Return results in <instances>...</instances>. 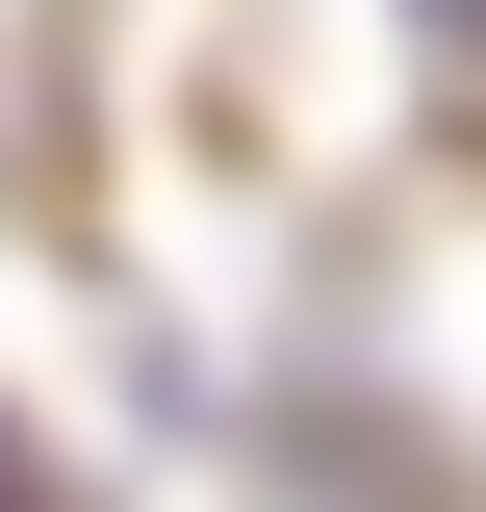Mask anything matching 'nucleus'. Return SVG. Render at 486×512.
<instances>
[{"mask_svg": "<svg viewBox=\"0 0 486 512\" xmlns=\"http://www.w3.org/2000/svg\"><path fill=\"white\" fill-rule=\"evenodd\" d=\"M410 26H435V52H486V0H410Z\"/></svg>", "mask_w": 486, "mask_h": 512, "instance_id": "f257e3e1", "label": "nucleus"}, {"mask_svg": "<svg viewBox=\"0 0 486 512\" xmlns=\"http://www.w3.org/2000/svg\"><path fill=\"white\" fill-rule=\"evenodd\" d=\"M0 512H26V461H0Z\"/></svg>", "mask_w": 486, "mask_h": 512, "instance_id": "f03ea898", "label": "nucleus"}]
</instances>
